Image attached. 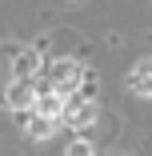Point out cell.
Here are the masks:
<instances>
[{"label": "cell", "instance_id": "obj_1", "mask_svg": "<svg viewBox=\"0 0 152 156\" xmlns=\"http://www.w3.org/2000/svg\"><path fill=\"white\" fill-rule=\"evenodd\" d=\"M80 64L76 60H52V68H48V80H52V88L60 92V96H68V92H76V84H80Z\"/></svg>", "mask_w": 152, "mask_h": 156}, {"label": "cell", "instance_id": "obj_2", "mask_svg": "<svg viewBox=\"0 0 152 156\" xmlns=\"http://www.w3.org/2000/svg\"><path fill=\"white\" fill-rule=\"evenodd\" d=\"M68 120V128H88V124L96 120V100H84V96H72V100H64V112H60Z\"/></svg>", "mask_w": 152, "mask_h": 156}, {"label": "cell", "instance_id": "obj_3", "mask_svg": "<svg viewBox=\"0 0 152 156\" xmlns=\"http://www.w3.org/2000/svg\"><path fill=\"white\" fill-rule=\"evenodd\" d=\"M8 108H16V112H28L32 108V100H36V80H24V76H12V84H8Z\"/></svg>", "mask_w": 152, "mask_h": 156}, {"label": "cell", "instance_id": "obj_4", "mask_svg": "<svg viewBox=\"0 0 152 156\" xmlns=\"http://www.w3.org/2000/svg\"><path fill=\"white\" fill-rule=\"evenodd\" d=\"M32 108L40 112V116H48V120H56L60 112H64V96L48 84V88H36V100H32Z\"/></svg>", "mask_w": 152, "mask_h": 156}, {"label": "cell", "instance_id": "obj_5", "mask_svg": "<svg viewBox=\"0 0 152 156\" xmlns=\"http://www.w3.org/2000/svg\"><path fill=\"white\" fill-rule=\"evenodd\" d=\"M40 72V52L36 48H20L16 60H12V76H24V80H32Z\"/></svg>", "mask_w": 152, "mask_h": 156}, {"label": "cell", "instance_id": "obj_6", "mask_svg": "<svg viewBox=\"0 0 152 156\" xmlns=\"http://www.w3.org/2000/svg\"><path fill=\"white\" fill-rule=\"evenodd\" d=\"M128 84H132V92L152 96V60H140V64L132 68V76H128Z\"/></svg>", "mask_w": 152, "mask_h": 156}, {"label": "cell", "instance_id": "obj_7", "mask_svg": "<svg viewBox=\"0 0 152 156\" xmlns=\"http://www.w3.org/2000/svg\"><path fill=\"white\" fill-rule=\"evenodd\" d=\"M24 128H28V136H36V140H44V136H52V128H56V120H48V116H40V112H28V116H24Z\"/></svg>", "mask_w": 152, "mask_h": 156}, {"label": "cell", "instance_id": "obj_8", "mask_svg": "<svg viewBox=\"0 0 152 156\" xmlns=\"http://www.w3.org/2000/svg\"><path fill=\"white\" fill-rule=\"evenodd\" d=\"M64 156H92V144H88V140H72Z\"/></svg>", "mask_w": 152, "mask_h": 156}]
</instances>
